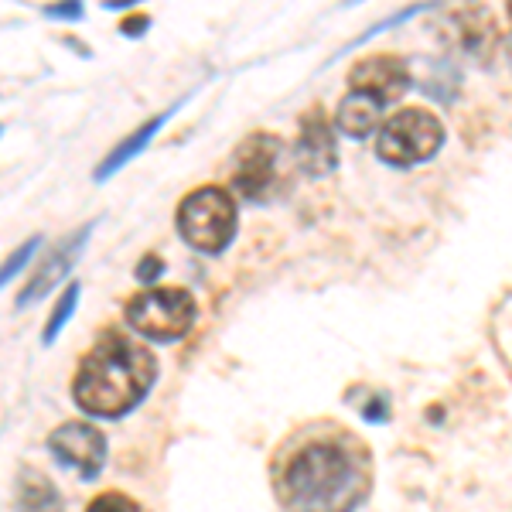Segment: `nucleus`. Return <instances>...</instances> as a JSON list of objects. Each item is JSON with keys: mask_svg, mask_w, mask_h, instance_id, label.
I'll list each match as a JSON object with an SVG mask.
<instances>
[{"mask_svg": "<svg viewBox=\"0 0 512 512\" xmlns=\"http://www.w3.org/2000/svg\"><path fill=\"white\" fill-rule=\"evenodd\" d=\"M45 14L48 21H82V14H86V7L79 4V0H65V4H52V7H45Z\"/></svg>", "mask_w": 512, "mask_h": 512, "instance_id": "17", "label": "nucleus"}, {"mask_svg": "<svg viewBox=\"0 0 512 512\" xmlns=\"http://www.w3.org/2000/svg\"><path fill=\"white\" fill-rule=\"evenodd\" d=\"M158 379V359L147 345L130 335L106 332L82 359L72 379V400L82 414L99 420H117L151 393Z\"/></svg>", "mask_w": 512, "mask_h": 512, "instance_id": "2", "label": "nucleus"}, {"mask_svg": "<svg viewBox=\"0 0 512 512\" xmlns=\"http://www.w3.org/2000/svg\"><path fill=\"white\" fill-rule=\"evenodd\" d=\"M297 161L308 175H325V171L335 168L338 151H335V137L332 127L325 123L318 110H311L308 117L301 120V137H297Z\"/></svg>", "mask_w": 512, "mask_h": 512, "instance_id": "10", "label": "nucleus"}, {"mask_svg": "<svg viewBox=\"0 0 512 512\" xmlns=\"http://www.w3.org/2000/svg\"><path fill=\"white\" fill-rule=\"evenodd\" d=\"M79 297H82V284L79 280H69L65 284V291L59 294V301H55V308H52V315H48L45 321V332H41V345H55V338L62 335V328L69 325V318L76 315V308H79Z\"/></svg>", "mask_w": 512, "mask_h": 512, "instance_id": "14", "label": "nucleus"}, {"mask_svg": "<svg viewBox=\"0 0 512 512\" xmlns=\"http://www.w3.org/2000/svg\"><path fill=\"white\" fill-rule=\"evenodd\" d=\"M48 451L55 454V461L82 478H96L106 465V437L96 431L93 424H82V420H69V424L55 427L48 437Z\"/></svg>", "mask_w": 512, "mask_h": 512, "instance_id": "6", "label": "nucleus"}, {"mask_svg": "<svg viewBox=\"0 0 512 512\" xmlns=\"http://www.w3.org/2000/svg\"><path fill=\"white\" fill-rule=\"evenodd\" d=\"M383 106L376 103V99L362 96V93H349L338 103V113H335V123L338 130H345L349 137H369L376 130L379 117H383Z\"/></svg>", "mask_w": 512, "mask_h": 512, "instance_id": "13", "label": "nucleus"}, {"mask_svg": "<svg viewBox=\"0 0 512 512\" xmlns=\"http://www.w3.org/2000/svg\"><path fill=\"white\" fill-rule=\"evenodd\" d=\"M96 222H86V226L79 229V233H69L62 236L59 243L48 250V256L41 260V267L35 270V274L28 277V284L21 287L18 294V308H31V304H38L41 297H48L55 291V287L62 284L65 277H69V270L76 267V260L82 256V250H86L89 236H93Z\"/></svg>", "mask_w": 512, "mask_h": 512, "instance_id": "7", "label": "nucleus"}, {"mask_svg": "<svg viewBox=\"0 0 512 512\" xmlns=\"http://www.w3.org/2000/svg\"><path fill=\"white\" fill-rule=\"evenodd\" d=\"M277 154H280L277 137L267 134L246 137V144L236 154V171H233L236 192L250 198V202H263L277 178Z\"/></svg>", "mask_w": 512, "mask_h": 512, "instance_id": "8", "label": "nucleus"}, {"mask_svg": "<svg viewBox=\"0 0 512 512\" xmlns=\"http://www.w3.org/2000/svg\"><path fill=\"white\" fill-rule=\"evenodd\" d=\"M509 18H512V4H509Z\"/></svg>", "mask_w": 512, "mask_h": 512, "instance_id": "20", "label": "nucleus"}, {"mask_svg": "<svg viewBox=\"0 0 512 512\" xmlns=\"http://www.w3.org/2000/svg\"><path fill=\"white\" fill-rule=\"evenodd\" d=\"M127 321L151 342H178L195 325V301L181 287H147L127 301Z\"/></svg>", "mask_w": 512, "mask_h": 512, "instance_id": "4", "label": "nucleus"}, {"mask_svg": "<svg viewBox=\"0 0 512 512\" xmlns=\"http://www.w3.org/2000/svg\"><path fill=\"white\" fill-rule=\"evenodd\" d=\"M171 113H175V110H168V113H158V117H154V120L140 123V127H137V130H134V134H130V137H123L120 144L113 147V151L106 154L103 161H99V168L93 171V178H96V181H106V178H113V175H117L120 168H127V164L134 161L140 151H147V144H151V140L158 137V130L164 127V123H168V117H171Z\"/></svg>", "mask_w": 512, "mask_h": 512, "instance_id": "11", "label": "nucleus"}, {"mask_svg": "<svg viewBox=\"0 0 512 512\" xmlns=\"http://www.w3.org/2000/svg\"><path fill=\"white\" fill-rule=\"evenodd\" d=\"M444 144V127L434 113L427 110H400L383 123L376 137L379 161L393 164V168H410L427 158H434Z\"/></svg>", "mask_w": 512, "mask_h": 512, "instance_id": "5", "label": "nucleus"}, {"mask_svg": "<svg viewBox=\"0 0 512 512\" xmlns=\"http://www.w3.org/2000/svg\"><path fill=\"white\" fill-rule=\"evenodd\" d=\"M18 512H65V502L55 482L35 468H21L18 475Z\"/></svg>", "mask_w": 512, "mask_h": 512, "instance_id": "12", "label": "nucleus"}, {"mask_svg": "<svg viewBox=\"0 0 512 512\" xmlns=\"http://www.w3.org/2000/svg\"><path fill=\"white\" fill-rule=\"evenodd\" d=\"M38 246H41V236H31L28 243H24V246H18V250H14L11 256H7V260H4V267H0V291H4V287L11 284V280L18 277L21 270L28 267L31 260H35Z\"/></svg>", "mask_w": 512, "mask_h": 512, "instance_id": "15", "label": "nucleus"}, {"mask_svg": "<svg viewBox=\"0 0 512 512\" xmlns=\"http://www.w3.org/2000/svg\"><path fill=\"white\" fill-rule=\"evenodd\" d=\"M369 492V461L355 437L308 441L280 472L291 512H352Z\"/></svg>", "mask_w": 512, "mask_h": 512, "instance_id": "1", "label": "nucleus"}, {"mask_svg": "<svg viewBox=\"0 0 512 512\" xmlns=\"http://www.w3.org/2000/svg\"><path fill=\"white\" fill-rule=\"evenodd\" d=\"M161 270H164V263L154 253H147L144 260L137 263V280H140V284H151V280H158Z\"/></svg>", "mask_w": 512, "mask_h": 512, "instance_id": "18", "label": "nucleus"}, {"mask_svg": "<svg viewBox=\"0 0 512 512\" xmlns=\"http://www.w3.org/2000/svg\"><path fill=\"white\" fill-rule=\"evenodd\" d=\"M86 512H140V509H137V502L130 499V495H123V492H103V495H96V499L89 502Z\"/></svg>", "mask_w": 512, "mask_h": 512, "instance_id": "16", "label": "nucleus"}, {"mask_svg": "<svg viewBox=\"0 0 512 512\" xmlns=\"http://www.w3.org/2000/svg\"><path fill=\"white\" fill-rule=\"evenodd\" d=\"M349 86L352 93H362L376 99L379 106H386L410 89V69L400 59H393V55H379V59H366L355 65Z\"/></svg>", "mask_w": 512, "mask_h": 512, "instance_id": "9", "label": "nucleus"}, {"mask_svg": "<svg viewBox=\"0 0 512 512\" xmlns=\"http://www.w3.org/2000/svg\"><path fill=\"white\" fill-rule=\"evenodd\" d=\"M178 233L198 253H222L236 236V198L216 185L195 188L178 205Z\"/></svg>", "mask_w": 512, "mask_h": 512, "instance_id": "3", "label": "nucleus"}, {"mask_svg": "<svg viewBox=\"0 0 512 512\" xmlns=\"http://www.w3.org/2000/svg\"><path fill=\"white\" fill-rule=\"evenodd\" d=\"M147 24H151V18H147V14H137V18L123 21V28H120V31H123L127 38H140V35H144Z\"/></svg>", "mask_w": 512, "mask_h": 512, "instance_id": "19", "label": "nucleus"}]
</instances>
